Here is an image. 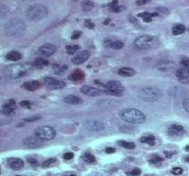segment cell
<instances>
[{"mask_svg": "<svg viewBox=\"0 0 189 176\" xmlns=\"http://www.w3.org/2000/svg\"><path fill=\"white\" fill-rule=\"evenodd\" d=\"M33 66L34 65L29 64V63L13 64V65L6 66L5 68L2 70V73L6 77L11 78V79H18V78L28 76V74L31 73Z\"/></svg>", "mask_w": 189, "mask_h": 176, "instance_id": "1", "label": "cell"}, {"mask_svg": "<svg viewBox=\"0 0 189 176\" xmlns=\"http://www.w3.org/2000/svg\"><path fill=\"white\" fill-rule=\"evenodd\" d=\"M119 115L123 121L132 123V124H140L146 121V115H144V113L133 108L123 109L119 113Z\"/></svg>", "mask_w": 189, "mask_h": 176, "instance_id": "2", "label": "cell"}, {"mask_svg": "<svg viewBox=\"0 0 189 176\" xmlns=\"http://www.w3.org/2000/svg\"><path fill=\"white\" fill-rule=\"evenodd\" d=\"M47 15H49V9H47V7L46 5L43 4L33 5L28 9L27 12L28 19L34 22H39L43 20L44 18L47 17Z\"/></svg>", "mask_w": 189, "mask_h": 176, "instance_id": "3", "label": "cell"}, {"mask_svg": "<svg viewBox=\"0 0 189 176\" xmlns=\"http://www.w3.org/2000/svg\"><path fill=\"white\" fill-rule=\"evenodd\" d=\"M26 31V25L20 20H12L7 23L4 27L5 34L8 36H19Z\"/></svg>", "mask_w": 189, "mask_h": 176, "instance_id": "4", "label": "cell"}, {"mask_svg": "<svg viewBox=\"0 0 189 176\" xmlns=\"http://www.w3.org/2000/svg\"><path fill=\"white\" fill-rule=\"evenodd\" d=\"M159 44V38L155 35L143 34L138 36L134 40V45L140 49H149L154 48Z\"/></svg>", "mask_w": 189, "mask_h": 176, "instance_id": "5", "label": "cell"}, {"mask_svg": "<svg viewBox=\"0 0 189 176\" xmlns=\"http://www.w3.org/2000/svg\"><path fill=\"white\" fill-rule=\"evenodd\" d=\"M35 136L39 139L46 141V140H52L56 136V131L51 126L43 125L39 126L35 131Z\"/></svg>", "mask_w": 189, "mask_h": 176, "instance_id": "6", "label": "cell"}, {"mask_svg": "<svg viewBox=\"0 0 189 176\" xmlns=\"http://www.w3.org/2000/svg\"><path fill=\"white\" fill-rule=\"evenodd\" d=\"M107 95H112L116 97H120L123 95L124 88L122 84L117 80H112L109 81L105 85V91H103Z\"/></svg>", "mask_w": 189, "mask_h": 176, "instance_id": "7", "label": "cell"}, {"mask_svg": "<svg viewBox=\"0 0 189 176\" xmlns=\"http://www.w3.org/2000/svg\"><path fill=\"white\" fill-rule=\"evenodd\" d=\"M140 97L146 102H155L161 97V91L156 87H145L141 90Z\"/></svg>", "mask_w": 189, "mask_h": 176, "instance_id": "8", "label": "cell"}, {"mask_svg": "<svg viewBox=\"0 0 189 176\" xmlns=\"http://www.w3.org/2000/svg\"><path fill=\"white\" fill-rule=\"evenodd\" d=\"M155 68L156 70L162 73H170L176 69V64L172 61H169V60H165V61H161L157 63Z\"/></svg>", "mask_w": 189, "mask_h": 176, "instance_id": "9", "label": "cell"}, {"mask_svg": "<svg viewBox=\"0 0 189 176\" xmlns=\"http://www.w3.org/2000/svg\"><path fill=\"white\" fill-rule=\"evenodd\" d=\"M85 127L93 132H99V131H102L105 129V124L97 119H88L85 122Z\"/></svg>", "mask_w": 189, "mask_h": 176, "instance_id": "10", "label": "cell"}, {"mask_svg": "<svg viewBox=\"0 0 189 176\" xmlns=\"http://www.w3.org/2000/svg\"><path fill=\"white\" fill-rule=\"evenodd\" d=\"M175 76L180 83L189 84V69L181 67L180 69L176 70Z\"/></svg>", "mask_w": 189, "mask_h": 176, "instance_id": "11", "label": "cell"}, {"mask_svg": "<svg viewBox=\"0 0 189 176\" xmlns=\"http://www.w3.org/2000/svg\"><path fill=\"white\" fill-rule=\"evenodd\" d=\"M44 83L46 84V86L49 87V89H61L65 86V82L64 81H61V80H58V79H55L54 77H46L43 79Z\"/></svg>", "mask_w": 189, "mask_h": 176, "instance_id": "12", "label": "cell"}, {"mask_svg": "<svg viewBox=\"0 0 189 176\" xmlns=\"http://www.w3.org/2000/svg\"><path fill=\"white\" fill-rule=\"evenodd\" d=\"M16 109H17L16 102H15L13 99H10L8 102L5 103L2 106L1 113L3 115H11L14 114V112L16 111Z\"/></svg>", "mask_w": 189, "mask_h": 176, "instance_id": "13", "label": "cell"}, {"mask_svg": "<svg viewBox=\"0 0 189 176\" xmlns=\"http://www.w3.org/2000/svg\"><path fill=\"white\" fill-rule=\"evenodd\" d=\"M55 52H56V46L53 44H44V45L40 46L38 50V53L44 57L53 55Z\"/></svg>", "mask_w": 189, "mask_h": 176, "instance_id": "14", "label": "cell"}, {"mask_svg": "<svg viewBox=\"0 0 189 176\" xmlns=\"http://www.w3.org/2000/svg\"><path fill=\"white\" fill-rule=\"evenodd\" d=\"M23 144L27 146L28 148H39L43 145V141L39 139L38 137H28L23 141Z\"/></svg>", "mask_w": 189, "mask_h": 176, "instance_id": "15", "label": "cell"}, {"mask_svg": "<svg viewBox=\"0 0 189 176\" xmlns=\"http://www.w3.org/2000/svg\"><path fill=\"white\" fill-rule=\"evenodd\" d=\"M81 92H82L84 95H87L90 97H95V96H99L102 94V91L101 89L92 87V86H88V85L83 86V87L81 88Z\"/></svg>", "mask_w": 189, "mask_h": 176, "instance_id": "16", "label": "cell"}, {"mask_svg": "<svg viewBox=\"0 0 189 176\" xmlns=\"http://www.w3.org/2000/svg\"><path fill=\"white\" fill-rule=\"evenodd\" d=\"M90 58V52L87 50H84L82 52H80L79 54H77L75 57L72 59V63L74 65H81L87 61V60Z\"/></svg>", "mask_w": 189, "mask_h": 176, "instance_id": "17", "label": "cell"}, {"mask_svg": "<svg viewBox=\"0 0 189 176\" xmlns=\"http://www.w3.org/2000/svg\"><path fill=\"white\" fill-rule=\"evenodd\" d=\"M7 166H8L11 169L18 170L24 167V162L19 158H9L7 160Z\"/></svg>", "mask_w": 189, "mask_h": 176, "instance_id": "18", "label": "cell"}, {"mask_svg": "<svg viewBox=\"0 0 189 176\" xmlns=\"http://www.w3.org/2000/svg\"><path fill=\"white\" fill-rule=\"evenodd\" d=\"M22 87L28 91H36L40 87V82L38 80H28L24 82Z\"/></svg>", "mask_w": 189, "mask_h": 176, "instance_id": "19", "label": "cell"}, {"mask_svg": "<svg viewBox=\"0 0 189 176\" xmlns=\"http://www.w3.org/2000/svg\"><path fill=\"white\" fill-rule=\"evenodd\" d=\"M184 133L183 126L179 124H172L169 128V134L170 136H181Z\"/></svg>", "mask_w": 189, "mask_h": 176, "instance_id": "20", "label": "cell"}, {"mask_svg": "<svg viewBox=\"0 0 189 176\" xmlns=\"http://www.w3.org/2000/svg\"><path fill=\"white\" fill-rule=\"evenodd\" d=\"M84 76H85V73L82 70H74L72 73L69 74L68 78H69V80H72V81H80L83 79Z\"/></svg>", "mask_w": 189, "mask_h": 176, "instance_id": "21", "label": "cell"}, {"mask_svg": "<svg viewBox=\"0 0 189 176\" xmlns=\"http://www.w3.org/2000/svg\"><path fill=\"white\" fill-rule=\"evenodd\" d=\"M65 103L67 104H71V105H79V104H82V99L79 98V97H77L75 95H67L64 97V99H63Z\"/></svg>", "mask_w": 189, "mask_h": 176, "instance_id": "22", "label": "cell"}, {"mask_svg": "<svg viewBox=\"0 0 189 176\" xmlns=\"http://www.w3.org/2000/svg\"><path fill=\"white\" fill-rule=\"evenodd\" d=\"M135 73H136L135 70L131 69V68H128V67H124V68H121V69L118 70V74H120V76H122L130 77V76H134Z\"/></svg>", "mask_w": 189, "mask_h": 176, "instance_id": "23", "label": "cell"}, {"mask_svg": "<svg viewBox=\"0 0 189 176\" xmlns=\"http://www.w3.org/2000/svg\"><path fill=\"white\" fill-rule=\"evenodd\" d=\"M6 59L9 61H20L22 59V55L17 51H10L8 54L6 55Z\"/></svg>", "mask_w": 189, "mask_h": 176, "instance_id": "24", "label": "cell"}, {"mask_svg": "<svg viewBox=\"0 0 189 176\" xmlns=\"http://www.w3.org/2000/svg\"><path fill=\"white\" fill-rule=\"evenodd\" d=\"M53 68V70L55 74H58V76H60V74L64 73L66 70H67L68 67L66 65H58V64H54V65L52 66Z\"/></svg>", "mask_w": 189, "mask_h": 176, "instance_id": "25", "label": "cell"}, {"mask_svg": "<svg viewBox=\"0 0 189 176\" xmlns=\"http://www.w3.org/2000/svg\"><path fill=\"white\" fill-rule=\"evenodd\" d=\"M185 27L181 24H176L172 27V33L175 35H179L185 32Z\"/></svg>", "mask_w": 189, "mask_h": 176, "instance_id": "26", "label": "cell"}, {"mask_svg": "<svg viewBox=\"0 0 189 176\" xmlns=\"http://www.w3.org/2000/svg\"><path fill=\"white\" fill-rule=\"evenodd\" d=\"M33 65H34L35 67H36V68L42 69V68H43V67L49 66V61L46 60V59H43V58H38V59L35 60V62H34Z\"/></svg>", "mask_w": 189, "mask_h": 176, "instance_id": "27", "label": "cell"}, {"mask_svg": "<svg viewBox=\"0 0 189 176\" xmlns=\"http://www.w3.org/2000/svg\"><path fill=\"white\" fill-rule=\"evenodd\" d=\"M155 16H158L157 13H147V12H144V13H140L138 14V17L140 18H143V20L146 22V23H150L152 22V17H155Z\"/></svg>", "mask_w": 189, "mask_h": 176, "instance_id": "28", "label": "cell"}, {"mask_svg": "<svg viewBox=\"0 0 189 176\" xmlns=\"http://www.w3.org/2000/svg\"><path fill=\"white\" fill-rule=\"evenodd\" d=\"M155 137L153 135H147V136H143L141 137L140 141L142 142V143H145V144H148V145H151L153 146L155 144Z\"/></svg>", "mask_w": 189, "mask_h": 176, "instance_id": "29", "label": "cell"}, {"mask_svg": "<svg viewBox=\"0 0 189 176\" xmlns=\"http://www.w3.org/2000/svg\"><path fill=\"white\" fill-rule=\"evenodd\" d=\"M65 49H66V52H67V54L73 55V54H75L77 51L80 50V46L77 45V44H74V45H66Z\"/></svg>", "mask_w": 189, "mask_h": 176, "instance_id": "30", "label": "cell"}, {"mask_svg": "<svg viewBox=\"0 0 189 176\" xmlns=\"http://www.w3.org/2000/svg\"><path fill=\"white\" fill-rule=\"evenodd\" d=\"M82 159H83L84 162H86V163H91V164H93V163H96L95 157L93 156L92 154H90V153H85L84 155L82 156Z\"/></svg>", "mask_w": 189, "mask_h": 176, "instance_id": "31", "label": "cell"}, {"mask_svg": "<svg viewBox=\"0 0 189 176\" xmlns=\"http://www.w3.org/2000/svg\"><path fill=\"white\" fill-rule=\"evenodd\" d=\"M94 3H93L92 1H84L82 3V8H83V11H85V12H90V11H92L93 9H94Z\"/></svg>", "mask_w": 189, "mask_h": 176, "instance_id": "32", "label": "cell"}, {"mask_svg": "<svg viewBox=\"0 0 189 176\" xmlns=\"http://www.w3.org/2000/svg\"><path fill=\"white\" fill-rule=\"evenodd\" d=\"M118 144H119L121 147H123L125 149H128V150H133L135 149V144L132 143V142H126V141H119L118 142Z\"/></svg>", "mask_w": 189, "mask_h": 176, "instance_id": "33", "label": "cell"}, {"mask_svg": "<svg viewBox=\"0 0 189 176\" xmlns=\"http://www.w3.org/2000/svg\"><path fill=\"white\" fill-rule=\"evenodd\" d=\"M56 163V159H54V158H50L49 160H44V162L42 163V166L43 167H50V166H52L53 164Z\"/></svg>", "mask_w": 189, "mask_h": 176, "instance_id": "34", "label": "cell"}, {"mask_svg": "<svg viewBox=\"0 0 189 176\" xmlns=\"http://www.w3.org/2000/svg\"><path fill=\"white\" fill-rule=\"evenodd\" d=\"M123 42H121V41H113V42H112L110 41V43H109V47H112L113 48V49H121L122 47H123Z\"/></svg>", "mask_w": 189, "mask_h": 176, "instance_id": "35", "label": "cell"}, {"mask_svg": "<svg viewBox=\"0 0 189 176\" xmlns=\"http://www.w3.org/2000/svg\"><path fill=\"white\" fill-rule=\"evenodd\" d=\"M109 7L112 8V10L113 11V12L118 13V12H120V11H121V8H120V6L118 5V2L117 1H112L109 4Z\"/></svg>", "mask_w": 189, "mask_h": 176, "instance_id": "36", "label": "cell"}, {"mask_svg": "<svg viewBox=\"0 0 189 176\" xmlns=\"http://www.w3.org/2000/svg\"><path fill=\"white\" fill-rule=\"evenodd\" d=\"M162 160H164V159H162V158H161V157L155 155V156H153L149 160V163H162Z\"/></svg>", "mask_w": 189, "mask_h": 176, "instance_id": "37", "label": "cell"}, {"mask_svg": "<svg viewBox=\"0 0 189 176\" xmlns=\"http://www.w3.org/2000/svg\"><path fill=\"white\" fill-rule=\"evenodd\" d=\"M140 174H141V170L139 168H134V169H132L131 171L126 172V175H128V176H139Z\"/></svg>", "mask_w": 189, "mask_h": 176, "instance_id": "38", "label": "cell"}, {"mask_svg": "<svg viewBox=\"0 0 189 176\" xmlns=\"http://www.w3.org/2000/svg\"><path fill=\"white\" fill-rule=\"evenodd\" d=\"M170 172L173 174V175H180V174H182V168L181 167H173L172 170H170Z\"/></svg>", "mask_w": 189, "mask_h": 176, "instance_id": "39", "label": "cell"}, {"mask_svg": "<svg viewBox=\"0 0 189 176\" xmlns=\"http://www.w3.org/2000/svg\"><path fill=\"white\" fill-rule=\"evenodd\" d=\"M40 118V115H33V117H30V118H26L24 119L25 122H31V121H39Z\"/></svg>", "mask_w": 189, "mask_h": 176, "instance_id": "40", "label": "cell"}, {"mask_svg": "<svg viewBox=\"0 0 189 176\" xmlns=\"http://www.w3.org/2000/svg\"><path fill=\"white\" fill-rule=\"evenodd\" d=\"M180 64H181V67H183V68H187L189 69V59L188 58H182L180 61Z\"/></svg>", "mask_w": 189, "mask_h": 176, "instance_id": "41", "label": "cell"}, {"mask_svg": "<svg viewBox=\"0 0 189 176\" xmlns=\"http://www.w3.org/2000/svg\"><path fill=\"white\" fill-rule=\"evenodd\" d=\"M182 107H183L184 110L189 114V98L183 99V101H182Z\"/></svg>", "mask_w": 189, "mask_h": 176, "instance_id": "42", "label": "cell"}, {"mask_svg": "<svg viewBox=\"0 0 189 176\" xmlns=\"http://www.w3.org/2000/svg\"><path fill=\"white\" fill-rule=\"evenodd\" d=\"M28 162L33 166H38V160H36V159L34 158V157H29V158H28Z\"/></svg>", "mask_w": 189, "mask_h": 176, "instance_id": "43", "label": "cell"}, {"mask_svg": "<svg viewBox=\"0 0 189 176\" xmlns=\"http://www.w3.org/2000/svg\"><path fill=\"white\" fill-rule=\"evenodd\" d=\"M157 11L161 14H165V15L169 14V9L165 8V7H159V8H157Z\"/></svg>", "mask_w": 189, "mask_h": 176, "instance_id": "44", "label": "cell"}, {"mask_svg": "<svg viewBox=\"0 0 189 176\" xmlns=\"http://www.w3.org/2000/svg\"><path fill=\"white\" fill-rule=\"evenodd\" d=\"M20 106L23 107V108L30 109V108H31V106H32V104H31V102H29V101H21Z\"/></svg>", "mask_w": 189, "mask_h": 176, "instance_id": "45", "label": "cell"}, {"mask_svg": "<svg viewBox=\"0 0 189 176\" xmlns=\"http://www.w3.org/2000/svg\"><path fill=\"white\" fill-rule=\"evenodd\" d=\"M85 25H86V27L88 28H90V29H93V28H95L94 23H93V22L90 21V20H86V21H85Z\"/></svg>", "mask_w": 189, "mask_h": 176, "instance_id": "46", "label": "cell"}, {"mask_svg": "<svg viewBox=\"0 0 189 176\" xmlns=\"http://www.w3.org/2000/svg\"><path fill=\"white\" fill-rule=\"evenodd\" d=\"M73 157H74L73 153H66L65 155H63V159L66 160H69L73 159Z\"/></svg>", "mask_w": 189, "mask_h": 176, "instance_id": "47", "label": "cell"}, {"mask_svg": "<svg viewBox=\"0 0 189 176\" xmlns=\"http://www.w3.org/2000/svg\"><path fill=\"white\" fill-rule=\"evenodd\" d=\"M81 34H82V32H81V31H75V32H74L73 34H72L71 39H74V40H75V39H78V38H79V37L81 36Z\"/></svg>", "mask_w": 189, "mask_h": 176, "instance_id": "48", "label": "cell"}, {"mask_svg": "<svg viewBox=\"0 0 189 176\" xmlns=\"http://www.w3.org/2000/svg\"><path fill=\"white\" fill-rule=\"evenodd\" d=\"M175 152H169V151H165V155L166 158H172V157L175 155Z\"/></svg>", "mask_w": 189, "mask_h": 176, "instance_id": "49", "label": "cell"}, {"mask_svg": "<svg viewBox=\"0 0 189 176\" xmlns=\"http://www.w3.org/2000/svg\"><path fill=\"white\" fill-rule=\"evenodd\" d=\"M147 3V0H139V1H136V4L138 6H141V5H144Z\"/></svg>", "mask_w": 189, "mask_h": 176, "instance_id": "50", "label": "cell"}, {"mask_svg": "<svg viewBox=\"0 0 189 176\" xmlns=\"http://www.w3.org/2000/svg\"><path fill=\"white\" fill-rule=\"evenodd\" d=\"M114 152H115V150H114L113 148H106V153H107V154H113Z\"/></svg>", "mask_w": 189, "mask_h": 176, "instance_id": "51", "label": "cell"}, {"mask_svg": "<svg viewBox=\"0 0 189 176\" xmlns=\"http://www.w3.org/2000/svg\"><path fill=\"white\" fill-rule=\"evenodd\" d=\"M109 22H110L109 19H106V22H105V25H109Z\"/></svg>", "mask_w": 189, "mask_h": 176, "instance_id": "52", "label": "cell"}, {"mask_svg": "<svg viewBox=\"0 0 189 176\" xmlns=\"http://www.w3.org/2000/svg\"><path fill=\"white\" fill-rule=\"evenodd\" d=\"M185 162H187V163H189V157H185Z\"/></svg>", "mask_w": 189, "mask_h": 176, "instance_id": "53", "label": "cell"}, {"mask_svg": "<svg viewBox=\"0 0 189 176\" xmlns=\"http://www.w3.org/2000/svg\"><path fill=\"white\" fill-rule=\"evenodd\" d=\"M185 151H187V152H189V145H187L186 147H185Z\"/></svg>", "mask_w": 189, "mask_h": 176, "instance_id": "54", "label": "cell"}, {"mask_svg": "<svg viewBox=\"0 0 189 176\" xmlns=\"http://www.w3.org/2000/svg\"><path fill=\"white\" fill-rule=\"evenodd\" d=\"M66 176H77V175H75V174H71V175H66Z\"/></svg>", "mask_w": 189, "mask_h": 176, "instance_id": "55", "label": "cell"}]
</instances>
